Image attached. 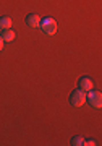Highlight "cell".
<instances>
[{
  "label": "cell",
  "mask_w": 102,
  "mask_h": 146,
  "mask_svg": "<svg viewBox=\"0 0 102 146\" xmlns=\"http://www.w3.org/2000/svg\"><path fill=\"white\" fill-rule=\"evenodd\" d=\"M84 102H86V94H84V91L76 89V91H73V93L70 94V104H72L73 107H79V106H83Z\"/></svg>",
  "instance_id": "3"
},
{
  "label": "cell",
  "mask_w": 102,
  "mask_h": 146,
  "mask_svg": "<svg viewBox=\"0 0 102 146\" xmlns=\"http://www.w3.org/2000/svg\"><path fill=\"white\" fill-rule=\"evenodd\" d=\"M83 143H84V140H83L81 136H75V138H72V141H70L72 146H78V145H83Z\"/></svg>",
  "instance_id": "8"
},
{
  "label": "cell",
  "mask_w": 102,
  "mask_h": 146,
  "mask_svg": "<svg viewBox=\"0 0 102 146\" xmlns=\"http://www.w3.org/2000/svg\"><path fill=\"white\" fill-rule=\"evenodd\" d=\"M83 145H86V146H92V145H96V141H94V140H87V141H84Z\"/></svg>",
  "instance_id": "9"
},
{
  "label": "cell",
  "mask_w": 102,
  "mask_h": 146,
  "mask_svg": "<svg viewBox=\"0 0 102 146\" xmlns=\"http://www.w3.org/2000/svg\"><path fill=\"white\" fill-rule=\"evenodd\" d=\"M92 86H94V83L89 76H81L78 81V89H81V91H89V89H92Z\"/></svg>",
  "instance_id": "4"
},
{
  "label": "cell",
  "mask_w": 102,
  "mask_h": 146,
  "mask_svg": "<svg viewBox=\"0 0 102 146\" xmlns=\"http://www.w3.org/2000/svg\"><path fill=\"white\" fill-rule=\"evenodd\" d=\"M86 102L94 109H101L102 107V94L101 91H96V89H89L86 96Z\"/></svg>",
  "instance_id": "1"
},
{
  "label": "cell",
  "mask_w": 102,
  "mask_h": 146,
  "mask_svg": "<svg viewBox=\"0 0 102 146\" xmlns=\"http://www.w3.org/2000/svg\"><path fill=\"white\" fill-rule=\"evenodd\" d=\"M2 49H3V39L0 37V52H2Z\"/></svg>",
  "instance_id": "10"
},
{
  "label": "cell",
  "mask_w": 102,
  "mask_h": 146,
  "mask_svg": "<svg viewBox=\"0 0 102 146\" xmlns=\"http://www.w3.org/2000/svg\"><path fill=\"white\" fill-rule=\"evenodd\" d=\"M2 39H3V42H11L13 41V39H15V31H11L10 28H8V29H2Z\"/></svg>",
  "instance_id": "6"
},
{
  "label": "cell",
  "mask_w": 102,
  "mask_h": 146,
  "mask_svg": "<svg viewBox=\"0 0 102 146\" xmlns=\"http://www.w3.org/2000/svg\"><path fill=\"white\" fill-rule=\"evenodd\" d=\"M26 25L29 28H39V23H41V16L37 15V13H29V15L26 16Z\"/></svg>",
  "instance_id": "5"
},
{
  "label": "cell",
  "mask_w": 102,
  "mask_h": 146,
  "mask_svg": "<svg viewBox=\"0 0 102 146\" xmlns=\"http://www.w3.org/2000/svg\"><path fill=\"white\" fill-rule=\"evenodd\" d=\"M39 28H41L46 34L52 36V34L57 33V21L54 20V18H42L41 23H39Z\"/></svg>",
  "instance_id": "2"
},
{
  "label": "cell",
  "mask_w": 102,
  "mask_h": 146,
  "mask_svg": "<svg viewBox=\"0 0 102 146\" xmlns=\"http://www.w3.org/2000/svg\"><path fill=\"white\" fill-rule=\"evenodd\" d=\"M11 26V20L8 16H2L0 18V29H8Z\"/></svg>",
  "instance_id": "7"
}]
</instances>
